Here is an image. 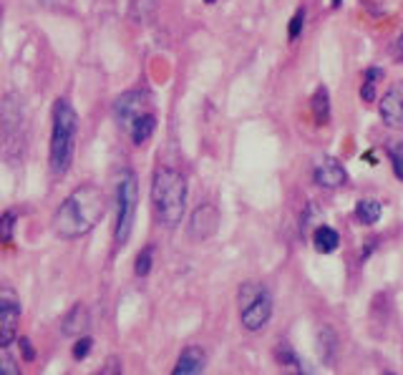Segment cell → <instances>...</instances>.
<instances>
[{
	"instance_id": "6da1fadb",
	"label": "cell",
	"mask_w": 403,
	"mask_h": 375,
	"mask_svg": "<svg viewBox=\"0 0 403 375\" xmlns=\"http://www.w3.org/2000/svg\"><path fill=\"white\" fill-rule=\"evenodd\" d=\"M106 212V197L96 184H81L61 201L53 217L56 234L63 239H78L86 237L104 219Z\"/></svg>"
},
{
	"instance_id": "7a4b0ae2",
	"label": "cell",
	"mask_w": 403,
	"mask_h": 375,
	"mask_svg": "<svg viewBox=\"0 0 403 375\" xmlns=\"http://www.w3.org/2000/svg\"><path fill=\"white\" fill-rule=\"evenodd\" d=\"M151 206L162 227H176L187 209V179L174 167H157L151 176Z\"/></svg>"
},
{
	"instance_id": "3957f363",
	"label": "cell",
	"mask_w": 403,
	"mask_h": 375,
	"mask_svg": "<svg viewBox=\"0 0 403 375\" xmlns=\"http://www.w3.org/2000/svg\"><path fill=\"white\" fill-rule=\"evenodd\" d=\"M50 171L56 176H66L73 164L76 134H78V116L69 99H56L50 113Z\"/></svg>"
},
{
	"instance_id": "277c9868",
	"label": "cell",
	"mask_w": 403,
	"mask_h": 375,
	"mask_svg": "<svg viewBox=\"0 0 403 375\" xmlns=\"http://www.w3.org/2000/svg\"><path fill=\"white\" fill-rule=\"evenodd\" d=\"M239 300V318H242V325L250 332H260L272 318V295L270 290L260 285V282H245L237 292Z\"/></svg>"
},
{
	"instance_id": "5b68a950",
	"label": "cell",
	"mask_w": 403,
	"mask_h": 375,
	"mask_svg": "<svg viewBox=\"0 0 403 375\" xmlns=\"http://www.w3.org/2000/svg\"><path fill=\"white\" fill-rule=\"evenodd\" d=\"M139 206V182L132 169H124L116 182V222H113V239L116 244H124L132 237L134 219Z\"/></svg>"
},
{
	"instance_id": "8992f818",
	"label": "cell",
	"mask_w": 403,
	"mask_h": 375,
	"mask_svg": "<svg viewBox=\"0 0 403 375\" xmlns=\"http://www.w3.org/2000/svg\"><path fill=\"white\" fill-rule=\"evenodd\" d=\"M20 297L13 285L0 282V351L10 348L18 340V325H20Z\"/></svg>"
},
{
	"instance_id": "52a82bcc",
	"label": "cell",
	"mask_w": 403,
	"mask_h": 375,
	"mask_svg": "<svg viewBox=\"0 0 403 375\" xmlns=\"http://www.w3.org/2000/svg\"><path fill=\"white\" fill-rule=\"evenodd\" d=\"M217 227H220V212L214 204H199L189 217V237L195 242H207L209 237L217 234Z\"/></svg>"
},
{
	"instance_id": "ba28073f",
	"label": "cell",
	"mask_w": 403,
	"mask_h": 375,
	"mask_svg": "<svg viewBox=\"0 0 403 375\" xmlns=\"http://www.w3.org/2000/svg\"><path fill=\"white\" fill-rule=\"evenodd\" d=\"M113 111H116V119H119V124L126 129V126L132 124L136 116L151 111L149 96H146L144 91H126V94L119 96V101H116Z\"/></svg>"
},
{
	"instance_id": "9c48e42d",
	"label": "cell",
	"mask_w": 403,
	"mask_h": 375,
	"mask_svg": "<svg viewBox=\"0 0 403 375\" xmlns=\"http://www.w3.org/2000/svg\"><path fill=\"white\" fill-rule=\"evenodd\" d=\"M381 119L388 129H403V81L393 83L378 104Z\"/></svg>"
},
{
	"instance_id": "30bf717a",
	"label": "cell",
	"mask_w": 403,
	"mask_h": 375,
	"mask_svg": "<svg viewBox=\"0 0 403 375\" xmlns=\"http://www.w3.org/2000/svg\"><path fill=\"white\" fill-rule=\"evenodd\" d=\"M313 179H315V184H318V187H323V189H338V187H343V184L348 182V171H346V167L338 162V159L323 157L320 162L315 164Z\"/></svg>"
},
{
	"instance_id": "8fae6325",
	"label": "cell",
	"mask_w": 403,
	"mask_h": 375,
	"mask_svg": "<svg viewBox=\"0 0 403 375\" xmlns=\"http://www.w3.org/2000/svg\"><path fill=\"white\" fill-rule=\"evenodd\" d=\"M204 365H207V353L202 351L199 345H187L179 358H176V365L171 370V375H202L204 373Z\"/></svg>"
},
{
	"instance_id": "7c38bea8",
	"label": "cell",
	"mask_w": 403,
	"mask_h": 375,
	"mask_svg": "<svg viewBox=\"0 0 403 375\" xmlns=\"http://www.w3.org/2000/svg\"><path fill=\"white\" fill-rule=\"evenodd\" d=\"M275 360L285 375H313L308 365L302 363V358L297 355L288 343H280L275 348Z\"/></svg>"
},
{
	"instance_id": "4fadbf2b",
	"label": "cell",
	"mask_w": 403,
	"mask_h": 375,
	"mask_svg": "<svg viewBox=\"0 0 403 375\" xmlns=\"http://www.w3.org/2000/svg\"><path fill=\"white\" fill-rule=\"evenodd\" d=\"M154 129H157V113L146 111V113H141V116H136L132 124L126 126V134H129V139H132L134 144L141 146L146 139L154 134Z\"/></svg>"
},
{
	"instance_id": "5bb4252c",
	"label": "cell",
	"mask_w": 403,
	"mask_h": 375,
	"mask_svg": "<svg viewBox=\"0 0 403 375\" xmlns=\"http://www.w3.org/2000/svg\"><path fill=\"white\" fill-rule=\"evenodd\" d=\"M310 111H313V119L318 126L330 124V94H327L325 86H318L310 96Z\"/></svg>"
},
{
	"instance_id": "9a60e30c",
	"label": "cell",
	"mask_w": 403,
	"mask_h": 375,
	"mask_svg": "<svg viewBox=\"0 0 403 375\" xmlns=\"http://www.w3.org/2000/svg\"><path fill=\"white\" fill-rule=\"evenodd\" d=\"M313 247L315 252H320V255H330V252H335L340 247V234L333 227L320 225L313 232Z\"/></svg>"
},
{
	"instance_id": "2e32d148",
	"label": "cell",
	"mask_w": 403,
	"mask_h": 375,
	"mask_svg": "<svg viewBox=\"0 0 403 375\" xmlns=\"http://www.w3.org/2000/svg\"><path fill=\"white\" fill-rule=\"evenodd\" d=\"M381 214H383V206H381L378 199H360L358 204H355V217H358V222L365 227L376 225L378 219H381Z\"/></svg>"
},
{
	"instance_id": "e0dca14e",
	"label": "cell",
	"mask_w": 403,
	"mask_h": 375,
	"mask_svg": "<svg viewBox=\"0 0 403 375\" xmlns=\"http://www.w3.org/2000/svg\"><path fill=\"white\" fill-rule=\"evenodd\" d=\"M318 351H320V358L325 365H333L335 360V348H338V338H335V332L330 327H320V335H318Z\"/></svg>"
},
{
	"instance_id": "ac0fdd59",
	"label": "cell",
	"mask_w": 403,
	"mask_h": 375,
	"mask_svg": "<svg viewBox=\"0 0 403 375\" xmlns=\"http://www.w3.org/2000/svg\"><path fill=\"white\" fill-rule=\"evenodd\" d=\"M81 320H83V307L81 305H73V307H71V313L63 318V325H61L63 335H76V332L83 327Z\"/></svg>"
},
{
	"instance_id": "d6986e66",
	"label": "cell",
	"mask_w": 403,
	"mask_h": 375,
	"mask_svg": "<svg viewBox=\"0 0 403 375\" xmlns=\"http://www.w3.org/2000/svg\"><path fill=\"white\" fill-rule=\"evenodd\" d=\"M15 219H18V214L13 212V209H8V212L0 217V242H3V244H13V229H15Z\"/></svg>"
},
{
	"instance_id": "ffe728a7",
	"label": "cell",
	"mask_w": 403,
	"mask_h": 375,
	"mask_svg": "<svg viewBox=\"0 0 403 375\" xmlns=\"http://www.w3.org/2000/svg\"><path fill=\"white\" fill-rule=\"evenodd\" d=\"M151 264H154V247H144V250L139 252L136 262H134V272L139 277H146L151 272Z\"/></svg>"
},
{
	"instance_id": "44dd1931",
	"label": "cell",
	"mask_w": 403,
	"mask_h": 375,
	"mask_svg": "<svg viewBox=\"0 0 403 375\" xmlns=\"http://www.w3.org/2000/svg\"><path fill=\"white\" fill-rule=\"evenodd\" d=\"M302 23H305V8L300 6L295 10V15H292V18H290V23H288V38H290V41H297V38H300Z\"/></svg>"
},
{
	"instance_id": "7402d4cb",
	"label": "cell",
	"mask_w": 403,
	"mask_h": 375,
	"mask_svg": "<svg viewBox=\"0 0 403 375\" xmlns=\"http://www.w3.org/2000/svg\"><path fill=\"white\" fill-rule=\"evenodd\" d=\"M388 154H390V164H393V174L403 182V141L396 146H390Z\"/></svg>"
},
{
	"instance_id": "603a6c76",
	"label": "cell",
	"mask_w": 403,
	"mask_h": 375,
	"mask_svg": "<svg viewBox=\"0 0 403 375\" xmlns=\"http://www.w3.org/2000/svg\"><path fill=\"white\" fill-rule=\"evenodd\" d=\"M96 375H124V370H121V360L116 355H111L106 363L96 370Z\"/></svg>"
},
{
	"instance_id": "cb8c5ba5",
	"label": "cell",
	"mask_w": 403,
	"mask_h": 375,
	"mask_svg": "<svg viewBox=\"0 0 403 375\" xmlns=\"http://www.w3.org/2000/svg\"><path fill=\"white\" fill-rule=\"evenodd\" d=\"M91 348H94V340L88 338V335H86V338H78L73 343V358H76V360H83V358L91 353Z\"/></svg>"
},
{
	"instance_id": "d4e9b609",
	"label": "cell",
	"mask_w": 403,
	"mask_h": 375,
	"mask_svg": "<svg viewBox=\"0 0 403 375\" xmlns=\"http://www.w3.org/2000/svg\"><path fill=\"white\" fill-rule=\"evenodd\" d=\"M0 375H23V373H20L18 363H15L13 358L3 355L0 358Z\"/></svg>"
},
{
	"instance_id": "484cf974",
	"label": "cell",
	"mask_w": 403,
	"mask_h": 375,
	"mask_svg": "<svg viewBox=\"0 0 403 375\" xmlns=\"http://www.w3.org/2000/svg\"><path fill=\"white\" fill-rule=\"evenodd\" d=\"M18 345H20V355L25 358V363L36 360V351H33V343H31V340H28V338H20Z\"/></svg>"
},
{
	"instance_id": "4316f807",
	"label": "cell",
	"mask_w": 403,
	"mask_h": 375,
	"mask_svg": "<svg viewBox=\"0 0 403 375\" xmlns=\"http://www.w3.org/2000/svg\"><path fill=\"white\" fill-rule=\"evenodd\" d=\"M383 76H386V71L381 69V66H371V69H365V81H368V83H376V86H378V81H383Z\"/></svg>"
},
{
	"instance_id": "83f0119b",
	"label": "cell",
	"mask_w": 403,
	"mask_h": 375,
	"mask_svg": "<svg viewBox=\"0 0 403 375\" xmlns=\"http://www.w3.org/2000/svg\"><path fill=\"white\" fill-rule=\"evenodd\" d=\"M360 99L363 101H376V83H368V81H363V86H360Z\"/></svg>"
},
{
	"instance_id": "f1b7e54d",
	"label": "cell",
	"mask_w": 403,
	"mask_h": 375,
	"mask_svg": "<svg viewBox=\"0 0 403 375\" xmlns=\"http://www.w3.org/2000/svg\"><path fill=\"white\" fill-rule=\"evenodd\" d=\"M396 61H403V33H401V38L396 41Z\"/></svg>"
},
{
	"instance_id": "f546056e",
	"label": "cell",
	"mask_w": 403,
	"mask_h": 375,
	"mask_svg": "<svg viewBox=\"0 0 403 375\" xmlns=\"http://www.w3.org/2000/svg\"><path fill=\"white\" fill-rule=\"evenodd\" d=\"M365 159H368V164H378L376 157H373V151H368V154H365Z\"/></svg>"
},
{
	"instance_id": "4dcf8cb0",
	"label": "cell",
	"mask_w": 403,
	"mask_h": 375,
	"mask_svg": "<svg viewBox=\"0 0 403 375\" xmlns=\"http://www.w3.org/2000/svg\"><path fill=\"white\" fill-rule=\"evenodd\" d=\"M330 6H333V8H340V6H343V0H330Z\"/></svg>"
},
{
	"instance_id": "1f68e13d",
	"label": "cell",
	"mask_w": 403,
	"mask_h": 375,
	"mask_svg": "<svg viewBox=\"0 0 403 375\" xmlns=\"http://www.w3.org/2000/svg\"><path fill=\"white\" fill-rule=\"evenodd\" d=\"M204 3H209V6H212V3H217V0H204Z\"/></svg>"
},
{
	"instance_id": "d6a6232c",
	"label": "cell",
	"mask_w": 403,
	"mask_h": 375,
	"mask_svg": "<svg viewBox=\"0 0 403 375\" xmlns=\"http://www.w3.org/2000/svg\"><path fill=\"white\" fill-rule=\"evenodd\" d=\"M388 375H390V373H388Z\"/></svg>"
}]
</instances>
